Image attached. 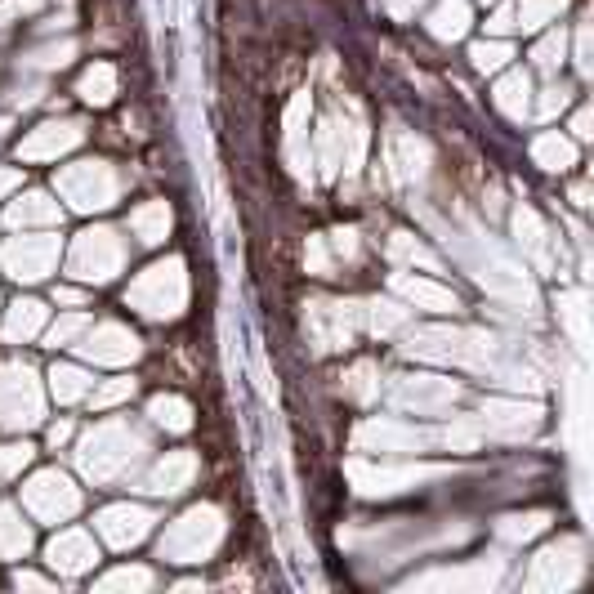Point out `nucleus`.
Returning <instances> with one entry per match:
<instances>
[{
	"label": "nucleus",
	"instance_id": "f257e3e1",
	"mask_svg": "<svg viewBox=\"0 0 594 594\" xmlns=\"http://www.w3.org/2000/svg\"><path fill=\"white\" fill-rule=\"evenodd\" d=\"M148 452V438L130 425V420H103L76 443V465L90 483H112V478L130 474Z\"/></svg>",
	"mask_w": 594,
	"mask_h": 594
},
{
	"label": "nucleus",
	"instance_id": "f03ea898",
	"mask_svg": "<svg viewBox=\"0 0 594 594\" xmlns=\"http://www.w3.org/2000/svg\"><path fill=\"white\" fill-rule=\"evenodd\" d=\"M126 304L134 313L152 322H170L184 313L188 304V273H184V260H161L152 264L148 273H139L126 291Z\"/></svg>",
	"mask_w": 594,
	"mask_h": 594
},
{
	"label": "nucleus",
	"instance_id": "7ed1b4c3",
	"mask_svg": "<svg viewBox=\"0 0 594 594\" xmlns=\"http://www.w3.org/2000/svg\"><path fill=\"white\" fill-rule=\"evenodd\" d=\"M54 193L72 210H81V215H94V210L117 206L121 193H126V179H121V170L108 166V161H76V166L59 170Z\"/></svg>",
	"mask_w": 594,
	"mask_h": 594
},
{
	"label": "nucleus",
	"instance_id": "20e7f679",
	"mask_svg": "<svg viewBox=\"0 0 594 594\" xmlns=\"http://www.w3.org/2000/svg\"><path fill=\"white\" fill-rule=\"evenodd\" d=\"M407 353L425 362H447V367H487L492 362V335L469 327H429L411 331Z\"/></svg>",
	"mask_w": 594,
	"mask_h": 594
},
{
	"label": "nucleus",
	"instance_id": "39448f33",
	"mask_svg": "<svg viewBox=\"0 0 594 594\" xmlns=\"http://www.w3.org/2000/svg\"><path fill=\"white\" fill-rule=\"evenodd\" d=\"M219 541H224V514L215 505H197V510H188L184 519H175L166 528V536H161V559L201 563L219 550Z\"/></svg>",
	"mask_w": 594,
	"mask_h": 594
},
{
	"label": "nucleus",
	"instance_id": "423d86ee",
	"mask_svg": "<svg viewBox=\"0 0 594 594\" xmlns=\"http://www.w3.org/2000/svg\"><path fill=\"white\" fill-rule=\"evenodd\" d=\"M45 416V389L36 380V367L23 358L0 367V425L5 429H32Z\"/></svg>",
	"mask_w": 594,
	"mask_h": 594
},
{
	"label": "nucleus",
	"instance_id": "0eeeda50",
	"mask_svg": "<svg viewBox=\"0 0 594 594\" xmlns=\"http://www.w3.org/2000/svg\"><path fill=\"white\" fill-rule=\"evenodd\" d=\"M126 242H121L112 228H90L72 242L67 251V273L76 282H112V277L126 268Z\"/></svg>",
	"mask_w": 594,
	"mask_h": 594
},
{
	"label": "nucleus",
	"instance_id": "6e6552de",
	"mask_svg": "<svg viewBox=\"0 0 594 594\" xmlns=\"http://www.w3.org/2000/svg\"><path fill=\"white\" fill-rule=\"evenodd\" d=\"M304 331H309V344L318 353L349 349L353 335L362 331V304H349V300H313L309 313H304Z\"/></svg>",
	"mask_w": 594,
	"mask_h": 594
},
{
	"label": "nucleus",
	"instance_id": "1a4fd4ad",
	"mask_svg": "<svg viewBox=\"0 0 594 594\" xmlns=\"http://www.w3.org/2000/svg\"><path fill=\"white\" fill-rule=\"evenodd\" d=\"M23 505H27V514L41 523H67L81 510V487H76L63 469H41V474L23 487Z\"/></svg>",
	"mask_w": 594,
	"mask_h": 594
},
{
	"label": "nucleus",
	"instance_id": "9d476101",
	"mask_svg": "<svg viewBox=\"0 0 594 594\" xmlns=\"http://www.w3.org/2000/svg\"><path fill=\"white\" fill-rule=\"evenodd\" d=\"M0 264L14 282H45V277L59 268V237L45 233H27V237H9L5 251H0Z\"/></svg>",
	"mask_w": 594,
	"mask_h": 594
},
{
	"label": "nucleus",
	"instance_id": "9b49d317",
	"mask_svg": "<svg viewBox=\"0 0 594 594\" xmlns=\"http://www.w3.org/2000/svg\"><path fill=\"white\" fill-rule=\"evenodd\" d=\"M76 353H81L85 362H94V367H130L143 353V344H139V335L130 327H121V322H99V327H85Z\"/></svg>",
	"mask_w": 594,
	"mask_h": 594
},
{
	"label": "nucleus",
	"instance_id": "f8f14e48",
	"mask_svg": "<svg viewBox=\"0 0 594 594\" xmlns=\"http://www.w3.org/2000/svg\"><path fill=\"white\" fill-rule=\"evenodd\" d=\"M581 572H586L581 545L577 541H559V545H550V550H541L532 559L528 586L532 590H568V586H577L581 581Z\"/></svg>",
	"mask_w": 594,
	"mask_h": 594
},
{
	"label": "nucleus",
	"instance_id": "ddd939ff",
	"mask_svg": "<svg viewBox=\"0 0 594 594\" xmlns=\"http://www.w3.org/2000/svg\"><path fill=\"white\" fill-rule=\"evenodd\" d=\"M425 447H434V434L429 429H416L407 425V420H367V425L358 429V452H425Z\"/></svg>",
	"mask_w": 594,
	"mask_h": 594
},
{
	"label": "nucleus",
	"instance_id": "4468645a",
	"mask_svg": "<svg viewBox=\"0 0 594 594\" xmlns=\"http://www.w3.org/2000/svg\"><path fill=\"white\" fill-rule=\"evenodd\" d=\"M85 143L81 121H45L18 143V161H59Z\"/></svg>",
	"mask_w": 594,
	"mask_h": 594
},
{
	"label": "nucleus",
	"instance_id": "2eb2a0df",
	"mask_svg": "<svg viewBox=\"0 0 594 594\" xmlns=\"http://www.w3.org/2000/svg\"><path fill=\"white\" fill-rule=\"evenodd\" d=\"M389 398H394L398 407H411V411H420V416H429V411L452 407V402L461 398V389H456L452 380H438V376H398Z\"/></svg>",
	"mask_w": 594,
	"mask_h": 594
},
{
	"label": "nucleus",
	"instance_id": "dca6fc26",
	"mask_svg": "<svg viewBox=\"0 0 594 594\" xmlns=\"http://www.w3.org/2000/svg\"><path fill=\"white\" fill-rule=\"evenodd\" d=\"M152 523H157V514L148 510V505H108V510L99 514V536L112 545V550H130V545H139L143 536L152 532Z\"/></svg>",
	"mask_w": 594,
	"mask_h": 594
},
{
	"label": "nucleus",
	"instance_id": "f3484780",
	"mask_svg": "<svg viewBox=\"0 0 594 594\" xmlns=\"http://www.w3.org/2000/svg\"><path fill=\"white\" fill-rule=\"evenodd\" d=\"M45 563H50L54 572H63V577H81V572H90L94 563H99V545H94L90 532L67 528L45 545Z\"/></svg>",
	"mask_w": 594,
	"mask_h": 594
},
{
	"label": "nucleus",
	"instance_id": "a211bd4d",
	"mask_svg": "<svg viewBox=\"0 0 594 594\" xmlns=\"http://www.w3.org/2000/svg\"><path fill=\"white\" fill-rule=\"evenodd\" d=\"M197 478V456L193 452H166L148 474L139 478V492L148 496H179L184 487H193Z\"/></svg>",
	"mask_w": 594,
	"mask_h": 594
},
{
	"label": "nucleus",
	"instance_id": "6ab92c4d",
	"mask_svg": "<svg viewBox=\"0 0 594 594\" xmlns=\"http://www.w3.org/2000/svg\"><path fill=\"white\" fill-rule=\"evenodd\" d=\"M394 295L411 304V309H425V313H456L461 300H456L452 286L434 282V277H411V273H394Z\"/></svg>",
	"mask_w": 594,
	"mask_h": 594
},
{
	"label": "nucleus",
	"instance_id": "aec40b11",
	"mask_svg": "<svg viewBox=\"0 0 594 594\" xmlns=\"http://www.w3.org/2000/svg\"><path fill=\"white\" fill-rule=\"evenodd\" d=\"M536 420H541V407H536V402L492 398V402H483V416H478V425H483V434L519 438V434H528V429H536Z\"/></svg>",
	"mask_w": 594,
	"mask_h": 594
},
{
	"label": "nucleus",
	"instance_id": "412c9836",
	"mask_svg": "<svg viewBox=\"0 0 594 594\" xmlns=\"http://www.w3.org/2000/svg\"><path fill=\"white\" fill-rule=\"evenodd\" d=\"M358 478V492L367 496H389V492H402V487H416L420 478H429L434 469H411V465H353L349 469Z\"/></svg>",
	"mask_w": 594,
	"mask_h": 594
},
{
	"label": "nucleus",
	"instance_id": "4be33fe9",
	"mask_svg": "<svg viewBox=\"0 0 594 594\" xmlns=\"http://www.w3.org/2000/svg\"><path fill=\"white\" fill-rule=\"evenodd\" d=\"M286 161L300 179H309V94H295L286 108Z\"/></svg>",
	"mask_w": 594,
	"mask_h": 594
},
{
	"label": "nucleus",
	"instance_id": "5701e85b",
	"mask_svg": "<svg viewBox=\"0 0 594 594\" xmlns=\"http://www.w3.org/2000/svg\"><path fill=\"white\" fill-rule=\"evenodd\" d=\"M59 219H63V210L50 193H27L23 201H9V210H5L9 228H54Z\"/></svg>",
	"mask_w": 594,
	"mask_h": 594
},
{
	"label": "nucleus",
	"instance_id": "b1692460",
	"mask_svg": "<svg viewBox=\"0 0 594 594\" xmlns=\"http://www.w3.org/2000/svg\"><path fill=\"white\" fill-rule=\"evenodd\" d=\"M492 103L505 112V117H514V121H523L532 112V76L523 72V67H514V72H505L501 81H496V90H492Z\"/></svg>",
	"mask_w": 594,
	"mask_h": 594
},
{
	"label": "nucleus",
	"instance_id": "393cba45",
	"mask_svg": "<svg viewBox=\"0 0 594 594\" xmlns=\"http://www.w3.org/2000/svg\"><path fill=\"white\" fill-rule=\"evenodd\" d=\"M532 161L541 170H550V175H563V170L577 166V143L559 130H545L532 139Z\"/></svg>",
	"mask_w": 594,
	"mask_h": 594
},
{
	"label": "nucleus",
	"instance_id": "a878e982",
	"mask_svg": "<svg viewBox=\"0 0 594 594\" xmlns=\"http://www.w3.org/2000/svg\"><path fill=\"white\" fill-rule=\"evenodd\" d=\"M45 331V304L41 300H14L5 313V340L9 344H32Z\"/></svg>",
	"mask_w": 594,
	"mask_h": 594
},
{
	"label": "nucleus",
	"instance_id": "bb28decb",
	"mask_svg": "<svg viewBox=\"0 0 594 594\" xmlns=\"http://www.w3.org/2000/svg\"><path fill=\"white\" fill-rule=\"evenodd\" d=\"M130 233L143 246H161L170 233V206L166 201H143L139 210H130Z\"/></svg>",
	"mask_w": 594,
	"mask_h": 594
},
{
	"label": "nucleus",
	"instance_id": "cd10ccee",
	"mask_svg": "<svg viewBox=\"0 0 594 594\" xmlns=\"http://www.w3.org/2000/svg\"><path fill=\"white\" fill-rule=\"evenodd\" d=\"M32 550V523L23 519V510L14 505H0V559H23Z\"/></svg>",
	"mask_w": 594,
	"mask_h": 594
},
{
	"label": "nucleus",
	"instance_id": "c85d7f7f",
	"mask_svg": "<svg viewBox=\"0 0 594 594\" xmlns=\"http://www.w3.org/2000/svg\"><path fill=\"white\" fill-rule=\"evenodd\" d=\"M429 32L438 41H461L469 32V0H438L434 14H429Z\"/></svg>",
	"mask_w": 594,
	"mask_h": 594
},
{
	"label": "nucleus",
	"instance_id": "c756f323",
	"mask_svg": "<svg viewBox=\"0 0 594 594\" xmlns=\"http://www.w3.org/2000/svg\"><path fill=\"white\" fill-rule=\"evenodd\" d=\"M496 577H501V563H474V568H443V572H429V577H420V586H496Z\"/></svg>",
	"mask_w": 594,
	"mask_h": 594
},
{
	"label": "nucleus",
	"instance_id": "7c9ffc66",
	"mask_svg": "<svg viewBox=\"0 0 594 594\" xmlns=\"http://www.w3.org/2000/svg\"><path fill=\"white\" fill-rule=\"evenodd\" d=\"M514 233H519V246L532 255L536 264H550V228L536 219V210L523 206L519 215H514Z\"/></svg>",
	"mask_w": 594,
	"mask_h": 594
},
{
	"label": "nucleus",
	"instance_id": "2f4dec72",
	"mask_svg": "<svg viewBox=\"0 0 594 594\" xmlns=\"http://www.w3.org/2000/svg\"><path fill=\"white\" fill-rule=\"evenodd\" d=\"M76 94H81L85 103H94V108H108V103L117 99V67H112V63H94L90 72L81 76Z\"/></svg>",
	"mask_w": 594,
	"mask_h": 594
},
{
	"label": "nucleus",
	"instance_id": "473e14b6",
	"mask_svg": "<svg viewBox=\"0 0 594 594\" xmlns=\"http://www.w3.org/2000/svg\"><path fill=\"white\" fill-rule=\"evenodd\" d=\"M148 416H152V425L170 429V434H188V429H193V407H188L184 398H175V394L152 398L148 402Z\"/></svg>",
	"mask_w": 594,
	"mask_h": 594
},
{
	"label": "nucleus",
	"instance_id": "72a5a7b5",
	"mask_svg": "<svg viewBox=\"0 0 594 594\" xmlns=\"http://www.w3.org/2000/svg\"><path fill=\"white\" fill-rule=\"evenodd\" d=\"M50 389L59 402H81L94 389V380H90V371L76 367V362H59V367L50 371Z\"/></svg>",
	"mask_w": 594,
	"mask_h": 594
},
{
	"label": "nucleus",
	"instance_id": "f704fd0d",
	"mask_svg": "<svg viewBox=\"0 0 594 594\" xmlns=\"http://www.w3.org/2000/svg\"><path fill=\"white\" fill-rule=\"evenodd\" d=\"M318 161H322V175H340L344 170V130L335 117L318 126Z\"/></svg>",
	"mask_w": 594,
	"mask_h": 594
},
{
	"label": "nucleus",
	"instance_id": "c9c22d12",
	"mask_svg": "<svg viewBox=\"0 0 594 594\" xmlns=\"http://www.w3.org/2000/svg\"><path fill=\"white\" fill-rule=\"evenodd\" d=\"M425 161H429L425 143L411 139V134H398V139H394V170H398V179H425Z\"/></svg>",
	"mask_w": 594,
	"mask_h": 594
},
{
	"label": "nucleus",
	"instance_id": "e433bc0d",
	"mask_svg": "<svg viewBox=\"0 0 594 594\" xmlns=\"http://www.w3.org/2000/svg\"><path fill=\"white\" fill-rule=\"evenodd\" d=\"M362 318H367V327L376 335H394L411 322V309H402V304H394V300H376V304L362 309Z\"/></svg>",
	"mask_w": 594,
	"mask_h": 594
},
{
	"label": "nucleus",
	"instance_id": "4c0bfd02",
	"mask_svg": "<svg viewBox=\"0 0 594 594\" xmlns=\"http://www.w3.org/2000/svg\"><path fill=\"white\" fill-rule=\"evenodd\" d=\"M563 9H568V0H523V5L514 9V23H519V32H541Z\"/></svg>",
	"mask_w": 594,
	"mask_h": 594
},
{
	"label": "nucleus",
	"instance_id": "58836bf2",
	"mask_svg": "<svg viewBox=\"0 0 594 594\" xmlns=\"http://www.w3.org/2000/svg\"><path fill=\"white\" fill-rule=\"evenodd\" d=\"M469 59H474L478 72H501V67H510V59H514V45L505 41V36H492V41H478L474 50H469Z\"/></svg>",
	"mask_w": 594,
	"mask_h": 594
},
{
	"label": "nucleus",
	"instance_id": "ea45409f",
	"mask_svg": "<svg viewBox=\"0 0 594 594\" xmlns=\"http://www.w3.org/2000/svg\"><path fill=\"white\" fill-rule=\"evenodd\" d=\"M85 398H90L94 411H112V407H121V402L134 398V380H130V376H117V380H108V385L90 389Z\"/></svg>",
	"mask_w": 594,
	"mask_h": 594
},
{
	"label": "nucleus",
	"instance_id": "a19ab883",
	"mask_svg": "<svg viewBox=\"0 0 594 594\" xmlns=\"http://www.w3.org/2000/svg\"><path fill=\"white\" fill-rule=\"evenodd\" d=\"M380 371H376V362H358V367L344 376V389H349V398H358V402H371V398H380Z\"/></svg>",
	"mask_w": 594,
	"mask_h": 594
},
{
	"label": "nucleus",
	"instance_id": "79ce46f5",
	"mask_svg": "<svg viewBox=\"0 0 594 594\" xmlns=\"http://www.w3.org/2000/svg\"><path fill=\"white\" fill-rule=\"evenodd\" d=\"M443 443L452 447V452H474L478 443H483V425H478L474 416H456L452 425H447V434H443Z\"/></svg>",
	"mask_w": 594,
	"mask_h": 594
},
{
	"label": "nucleus",
	"instance_id": "37998d69",
	"mask_svg": "<svg viewBox=\"0 0 594 594\" xmlns=\"http://www.w3.org/2000/svg\"><path fill=\"white\" fill-rule=\"evenodd\" d=\"M152 568H117V572H108V577L99 581V590L103 594H117V590H152Z\"/></svg>",
	"mask_w": 594,
	"mask_h": 594
},
{
	"label": "nucleus",
	"instance_id": "c03bdc74",
	"mask_svg": "<svg viewBox=\"0 0 594 594\" xmlns=\"http://www.w3.org/2000/svg\"><path fill=\"white\" fill-rule=\"evenodd\" d=\"M532 59H536V67H541V72H559V63L568 59V36L563 32H550V36H541V41H536V50H532Z\"/></svg>",
	"mask_w": 594,
	"mask_h": 594
},
{
	"label": "nucleus",
	"instance_id": "a18cd8bd",
	"mask_svg": "<svg viewBox=\"0 0 594 594\" xmlns=\"http://www.w3.org/2000/svg\"><path fill=\"white\" fill-rule=\"evenodd\" d=\"M545 523H550V514H510V519H501V532L505 541H532L536 532H545Z\"/></svg>",
	"mask_w": 594,
	"mask_h": 594
},
{
	"label": "nucleus",
	"instance_id": "49530a36",
	"mask_svg": "<svg viewBox=\"0 0 594 594\" xmlns=\"http://www.w3.org/2000/svg\"><path fill=\"white\" fill-rule=\"evenodd\" d=\"M389 255H394V260H402V264H425L429 273L438 268L434 255H429L425 246H420L416 237H407V233H394V237H389Z\"/></svg>",
	"mask_w": 594,
	"mask_h": 594
},
{
	"label": "nucleus",
	"instance_id": "de8ad7c7",
	"mask_svg": "<svg viewBox=\"0 0 594 594\" xmlns=\"http://www.w3.org/2000/svg\"><path fill=\"white\" fill-rule=\"evenodd\" d=\"M85 327H90V318H85V313H67V318H59V322H54V327H45L41 335L54 344V349H59V344H72V340H81V335H85Z\"/></svg>",
	"mask_w": 594,
	"mask_h": 594
},
{
	"label": "nucleus",
	"instance_id": "09e8293b",
	"mask_svg": "<svg viewBox=\"0 0 594 594\" xmlns=\"http://www.w3.org/2000/svg\"><path fill=\"white\" fill-rule=\"evenodd\" d=\"M32 456H36L32 443H9V447H0V478L23 474V469L32 465Z\"/></svg>",
	"mask_w": 594,
	"mask_h": 594
},
{
	"label": "nucleus",
	"instance_id": "8fccbe9b",
	"mask_svg": "<svg viewBox=\"0 0 594 594\" xmlns=\"http://www.w3.org/2000/svg\"><path fill=\"white\" fill-rule=\"evenodd\" d=\"M563 322H568V331H572V340L581 344V349H586V295H568V300H563Z\"/></svg>",
	"mask_w": 594,
	"mask_h": 594
},
{
	"label": "nucleus",
	"instance_id": "3c124183",
	"mask_svg": "<svg viewBox=\"0 0 594 594\" xmlns=\"http://www.w3.org/2000/svg\"><path fill=\"white\" fill-rule=\"evenodd\" d=\"M568 103H572V90H568V85H559V81H554L550 90L541 94V103H536V117H541V121H550V117H559V112L568 108Z\"/></svg>",
	"mask_w": 594,
	"mask_h": 594
},
{
	"label": "nucleus",
	"instance_id": "603ef678",
	"mask_svg": "<svg viewBox=\"0 0 594 594\" xmlns=\"http://www.w3.org/2000/svg\"><path fill=\"white\" fill-rule=\"evenodd\" d=\"M76 54V45L72 41H59V45H45V50H36L32 59V67H45V72H54V67H67V59H72Z\"/></svg>",
	"mask_w": 594,
	"mask_h": 594
},
{
	"label": "nucleus",
	"instance_id": "864d4df0",
	"mask_svg": "<svg viewBox=\"0 0 594 594\" xmlns=\"http://www.w3.org/2000/svg\"><path fill=\"white\" fill-rule=\"evenodd\" d=\"M309 273H318V277H331L335 273V260H331V251H327V237H309Z\"/></svg>",
	"mask_w": 594,
	"mask_h": 594
},
{
	"label": "nucleus",
	"instance_id": "5fc2aeb1",
	"mask_svg": "<svg viewBox=\"0 0 594 594\" xmlns=\"http://www.w3.org/2000/svg\"><path fill=\"white\" fill-rule=\"evenodd\" d=\"M577 67L581 72H594V50H590V23H581L577 27Z\"/></svg>",
	"mask_w": 594,
	"mask_h": 594
},
{
	"label": "nucleus",
	"instance_id": "6e6d98bb",
	"mask_svg": "<svg viewBox=\"0 0 594 594\" xmlns=\"http://www.w3.org/2000/svg\"><path fill=\"white\" fill-rule=\"evenodd\" d=\"M36 9H41V0H5L0 5V27H9L18 14H36Z\"/></svg>",
	"mask_w": 594,
	"mask_h": 594
},
{
	"label": "nucleus",
	"instance_id": "4d7b16f0",
	"mask_svg": "<svg viewBox=\"0 0 594 594\" xmlns=\"http://www.w3.org/2000/svg\"><path fill=\"white\" fill-rule=\"evenodd\" d=\"M514 27H519L514 23V5H501L492 14V23H487V36H505V32H514Z\"/></svg>",
	"mask_w": 594,
	"mask_h": 594
},
{
	"label": "nucleus",
	"instance_id": "13d9d810",
	"mask_svg": "<svg viewBox=\"0 0 594 594\" xmlns=\"http://www.w3.org/2000/svg\"><path fill=\"white\" fill-rule=\"evenodd\" d=\"M380 5H385L394 18H411L420 5H425V0H380Z\"/></svg>",
	"mask_w": 594,
	"mask_h": 594
},
{
	"label": "nucleus",
	"instance_id": "bf43d9fd",
	"mask_svg": "<svg viewBox=\"0 0 594 594\" xmlns=\"http://www.w3.org/2000/svg\"><path fill=\"white\" fill-rule=\"evenodd\" d=\"M572 134H577V139H590L594 134V112L590 108H581L577 117H572Z\"/></svg>",
	"mask_w": 594,
	"mask_h": 594
},
{
	"label": "nucleus",
	"instance_id": "052dcab7",
	"mask_svg": "<svg viewBox=\"0 0 594 594\" xmlns=\"http://www.w3.org/2000/svg\"><path fill=\"white\" fill-rule=\"evenodd\" d=\"M14 586H18V590H54L50 581H45V577H36V572H18V577H14Z\"/></svg>",
	"mask_w": 594,
	"mask_h": 594
},
{
	"label": "nucleus",
	"instance_id": "680f3d73",
	"mask_svg": "<svg viewBox=\"0 0 594 594\" xmlns=\"http://www.w3.org/2000/svg\"><path fill=\"white\" fill-rule=\"evenodd\" d=\"M18 184H23V170H9V166H0V197H9Z\"/></svg>",
	"mask_w": 594,
	"mask_h": 594
},
{
	"label": "nucleus",
	"instance_id": "e2e57ef3",
	"mask_svg": "<svg viewBox=\"0 0 594 594\" xmlns=\"http://www.w3.org/2000/svg\"><path fill=\"white\" fill-rule=\"evenodd\" d=\"M54 300H59V304H67V309H76V304H81L85 295L76 291V286H54Z\"/></svg>",
	"mask_w": 594,
	"mask_h": 594
},
{
	"label": "nucleus",
	"instance_id": "0e129e2a",
	"mask_svg": "<svg viewBox=\"0 0 594 594\" xmlns=\"http://www.w3.org/2000/svg\"><path fill=\"white\" fill-rule=\"evenodd\" d=\"M67 438H72V425H67V420H59V425L50 429V447H63Z\"/></svg>",
	"mask_w": 594,
	"mask_h": 594
},
{
	"label": "nucleus",
	"instance_id": "69168bd1",
	"mask_svg": "<svg viewBox=\"0 0 594 594\" xmlns=\"http://www.w3.org/2000/svg\"><path fill=\"white\" fill-rule=\"evenodd\" d=\"M483 5H487V0H483Z\"/></svg>",
	"mask_w": 594,
	"mask_h": 594
}]
</instances>
